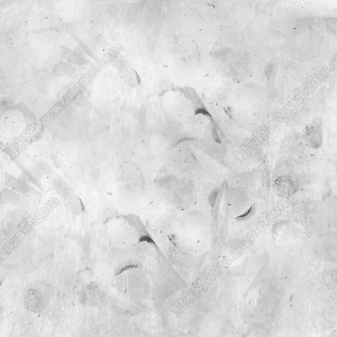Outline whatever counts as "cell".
Instances as JSON below:
<instances>
[{
	"label": "cell",
	"mask_w": 337,
	"mask_h": 337,
	"mask_svg": "<svg viewBox=\"0 0 337 337\" xmlns=\"http://www.w3.org/2000/svg\"><path fill=\"white\" fill-rule=\"evenodd\" d=\"M277 184L279 193L284 197L294 195L299 191L300 185L295 174L294 165L291 166L285 174L279 177Z\"/></svg>",
	"instance_id": "2"
},
{
	"label": "cell",
	"mask_w": 337,
	"mask_h": 337,
	"mask_svg": "<svg viewBox=\"0 0 337 337\" xmlns=\"http://www.w3.org/2000/svg\"><path fill=\"white\" fill-rule=\"evenodd\" d=\"M303 137L306 145L312 149H319L323 143V127L321 119H315L304 129Z\"/></svg>",
	"instance_id": "1"
},
{
	"label": "cell",
	"mask_w": 337,
	"mask_h": 337,
	"mask_svg": "<svg viewBox=\"0 0 337 337\" xmlns=\"http://www.w3.org/2000/svg\"><path fill=\"white\" fill-rule=\"evenodd\" d=\"M253 211V207H250V208L248 210V212H247L246 213L243 214L242 216H238V218H236V220L240 221L247 220V219H248L249 217L251 216V215H252Z\"/></svg>",
	"instance_id": "4"
},
{
	"label": "cell",
	"mask_w": 337,
	"mask_h": 337,
	"mask_svg": "<svg viewBox=\"0 0 337 337\" xmlns=\"http://www.w3.org/2000/svg\"><path fill=\"white\" fill-rule=\"evenodd\" d=\"M218 189H216L213 190L209 196V202L212 207H214L216 202L217 196H218Z\"/></svg>",
	"instance_id": "3"
},
{
	"label": "cell",
	"mask_w": 337,
	"mask_h": 337,
	"mask_svg": "<svg viewBox=\"0 0 337 337\" xmlns=\"http://www.w3.org/2000/svg\"><path fill=\"white\" fill-rule=\"evenodd\" d=\"M334 167L336 168V170L337 172V157H336L335 159L334 160Z\"/></svg>",
	"instance_id": "6"
},
{
	"label": "cell",
	"mask_w": 337,
	"mask_h": 337,
	"mask_svg": "<svg viewBox=\"0 0 337 337\" xmlns=\"http://www.w3.org/2000/svg\"><path fill=\"white\" fill-rule=\"evenodd\" d=\"M168 238H170V240L172 244H174L175 246H178V243H177L178 240H177L176 235H172V236H168Z\"/></svg>",
	"instance_id": "5"
}]
</instances>
